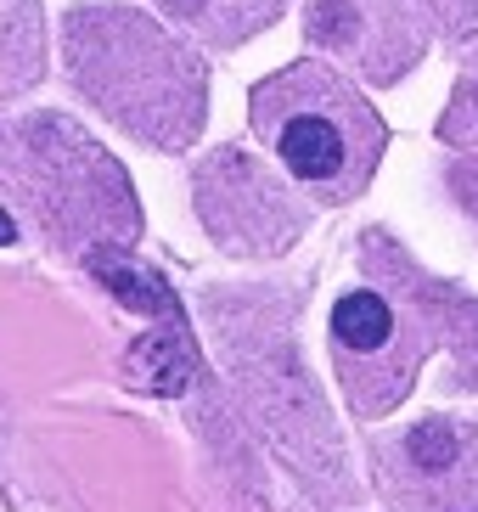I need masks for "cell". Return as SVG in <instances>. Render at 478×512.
Instances as JSON below:
<instances>
[{
  "instance_id": "cell-1",
  "label": "cell",
  "mask_w": 478,
  "mask_h": 512,
  "mask_svg": "<svg viewBox=\"0 0 478 512\" xmlns=\"http://www.w3.org/2000/svg\"><path fill=\"white\" fill-rule=\"evenodd\" d=\"M254 119L265 130L270 152L282 158L299 181L327 186L332 197H349L366 186L377 152H383V124L344 79L304 62L287 68L270 85H259L254 96Z\"/></svg>"
},
{
  "instance_id": "cell-2",
  "label": "cell",
  "mask_w": 478,
  "mask_h": 512,
  "mask_svg": "<svg viewBox=\"0 0 478 512\" xmlns=\"http://www.w3.org/2000/svg\"><path fill=\"white\" fill-rule=\"evenodd\" d=\"M332 344L344 349L349 361H377L400 344V316L394 304L372 287H355L344 299L332 304Z\"/></svg>"
},
{
  "instance_id": "cell-3",
  "label": "cell",
  "mask_w": 478,
  "mask_h": 512,
  "mask_svg": "<svg viewBox=\"0 0 478 512\" xmlns=\"http://www.w3.org/2000/svg\"><path fill=\"white\" fill-rule=\"evenodd\" d=\"M130 366L141 372V383H152V389H164V394L186 389V372H192L186 355L175 349V338H164V332H158V338H141L135 355H130Z\"/></svg>"
},
{
  "instance_id": "cell-4",
  "label": "cell",
  "mask_w": 478,
  "mask_h": 512,
  "mask_svg": "<svg viewBox=\"0 0 478 512\" xmlns=\"http://www.w3.org/2000/svg\"><path fill=\"white\" fill-rule=\"evenodd\" d=\"M102 271H107V287H113L119 299H130L135 310H147V316H152V310H164V316L175 321V299H169V293H164V287H158V282L147 287V276H135V271H119V265H102Z\"/></svg>"
},
{
  "instance_id": "cell-5",
  "label": "cell",
  "mask_w": 478,
  "mask_h": 512,
  "mask_svg": "<svg viewBox=\"0 0 478 512\" xmlns=\"http://www.w3.org/2000/svg\"><path fill=\"white\" fill-rule=\"evenodd\" d=\"M411 456H417V462H428V467H445V462H456V439H450L445 422H428V428H417V434H411Z\"/></svg>"
},
{
  "instance_id": "cell-6",
  "label": "cell",
  "mask_w": 478,
  "mask_h": 512,
  "mask_svg": "<svg viewBox=\"0 0 478 512\" xmlns=\"http://www.w3.org/2000/svg\"><path fill=\"white\" fill-rule=\"evenodd\" d=\"M12 237H17V226L6 220V209H0V242H12Z\"/></svg>"
}]
</instances>
